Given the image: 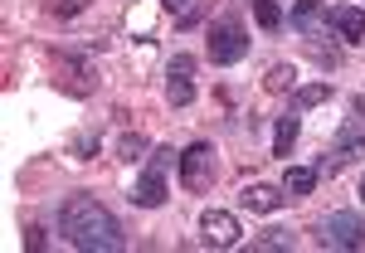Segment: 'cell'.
I'll use <instances>...</instances> for the list:
<instances>
[{
  "label": "cell",
  "instance_id": "cell-2",
  "mask_svg": "<svg viewBox=\"0 0 365 253\" xmlns=\"http://www.w3.org/2000/svg\"><path fill=\"white\" fill-rule=\"evenodd\" d=\"M170 166H180V151L175 146H151L146 170H141L137 185H132V205L137 210H161L170 200Z\"/></svg>",
  "mask_w": 365,
  "mask_h": 253
},
{
  "label": "cell",
  "instance_id": "cell-15",
  "mask_svg": "<svg viewBox=\"0 0 365 253\" xmlns=\"http://www.w3.org/2000/svg\"><path fill=\"white\" fill-rule=\"evenodd\" d=\"M331 93H336L331 83H302L292 88V108H322V103H331Z\"/></svg>",
  "mask_w": 365,
  "mask_h": 253
},
{
  "label": "cell",
  "instance_id": "cell-18",
  "mask_svg": "<svg viewBox=\"0 0 365 253\" xmlns=\"http://www.w3.org/2000/svg\"><path fill=\"white\" fill-rule=\"evenodd\" d=\"M253 249H292V234H287V229H268V234H258V239H253Z\"/></svg>",
  "mask_w": 365,
  "mask_h": 253
},
{
  "label": "cell",
  "instance_id": "cell-11",
  "mask_svg": "<svg viewBox=\"0 0 365 253\" xmlns=\"http://www.w3.org/2000/svg\"><path fill=\"white\" fill-rule=\"evenodd\" d=\"M239 205H244L249 215H273V210L287 205V195H282V185H244Z\"/></svg>",
  "mask_w": 365,
  "mask_h": 253
},
{
  "label": "cell",
  "instance_id": "cell-4",
  "mask_svg": "<svg viewBox=\"0 0 365 253\" xmlns=\"http://www.w3.org/2000/svg\"><path fill=\"white\" fill-rule=\"evenodd\" d=\"M239 58H249V29L239 25L234 15H225V20H215V25H210V63L234 68Z\"/></svg>",
  "mask_w": 365,
  "mask_h": 253
},
{
  "label": "cell",
  "instance_id": "cell-10",
  "mask_svg": "<svg viewBox=\"0 0 365 253\" xmlns=\"http://www.w3.org/2000/svg\"><path fill=\"white\" fill-rule=\"evenodd\" d=\"M327 25H331V34H336L341 44H365V10L361 5H336Z\"/></svg>",
  "mask_w": 365,
  "mask_h": 253
},
{
  "label": "cell",
  "instance_id": "cell-1",
  "mask_svg": "<svg viewBox=\"0 0 365 253\" xmlns=\"http://www.w3.org/2000/svg\"><path fill=\"white\" fill-rule=\"evenodd\" d=\"M58 234L83 253H122L127 249V234L117 224V215L93 195H68L58 210Z\"/></svg>",
  "mask_w": 365,
  "mask_h": 253
},
{
  "label": "cell",
  "instance_id": "cell-20",
  "mask_svg": "<svg viewBox=\"0 0 365 253\" xmlns=\"http://www.w3.org/2000/svg\"><path fill=\"white\" fill-rule=\"evenodd\" d=\"M25 249H34V253L44 249V229H39V224H29V229H25Z\"/></svg>",
  "mask_w": 365,
  "mask_h": 253
},
{
  "label": "cell",
  "instance_id": "cell-7",
  "mask_svg": "<svg viewBox=\"0 0 365 253\" xmlns=\"http://www.w3.org/2000/svg\"><path fill=\"white\" fill-rule=\"evenodd\" d=\"M195 73H200V63H195V54H170V63H166V103L170 108H190L195 103Z\"/></svg>",
  "mask_w": 365,
  "mask_h": 253
},
{
  "label": "cell",
  "instance_id": "cell-19",
  "mask_svg": "<svg viewBox=\"0 0 365 253\" xmlns=\"http://www.w3.org/2000/svg\"><path fill=\"white\" fill-rule=\"evenodd\" d=\"M68 151H73L78 161H88V151H98V127H93V132H78V137L68 141Z\"/></svg>",
  "mask_w": 365,
  "mask_h": 253
},
{
  "label": "cell",
  "instance_id": "cell-14",
  "mask_svg": "<svg viewBox=\"0 0 365 253\" xmlns=\"http://www.w3.org/2000/svg\"><path fill=\"white\" fill-rule=\"evenodd\" d=\"M253 20H258V29H268V34H278V29L287 25L278 0H253Z\"/></svg>",
  "mask_w": 365,
  "mask_h": 253
},
{
  "label": "cell",
  "instance_id": "cell-3",
  "mask_svg": "<svg viewBox=\"0 0 365 253\" xmlns=\"http://www.w3.org/2000/svg\"><path fill=\"white\" fill-rule=\"evenodd\" d=\"M317 244H322V249H346V253L365 249V220L356 210H331V215L317 224Z\"/></svg>",
  "mask_w": 365,
  "mask_h": 253
},
{
  "label": "cell",
  "instance_id": "cell-12",
  "mask_svg": "<svg viewBox=\"0 0 365 253\" xmlns=\"http://www.w3.org/2000/svg\"><path fill=\"white\" fill-rule=\"evenodd\" d=\"M317 180H322L317 166H287V170H282V195H287V200H302V195L317 190Z\"/></svg>",
  "mask_w": 365,
  "mask_h": 253
},
{
  "label": "cell",
  "instance_id": "cell-13",
  "mask_svg": "<svg viewBox=\"0 0 365 253\" xmlns=\"http://www.w3.org/2000/svg\"><path fill=\"white\" fill-rule=\"evenodd\" d=\"M297 132H302V117L297 113L278 117V127H273V156H287V151L297 146Z\"/></svg>",
  "mask_w": 365,
  "mask_h": 253
},
{
  "label": "cell",
  "instance_id": "cell-16",
  "mask_svg": "<svg viewBox=\"0 0 365 253\" xmlns=\"http://www.w3.org/2000/svg\"><path fill=\"white\" fill-rule=\"evenodd\" d=\"M146 151H151V141L141 137V132H122L117 137V161H127V166L132 161H146Z\"/></svg>",
  "mask_w": 365,
  "mask_h": 253
},
{
  "label": "cell",
  "instance_id": "cell-23",
  "mask_svg": "<svg viewBox=\"0 0 365 253\" xmlns=\"http://www.w3.org/2000/svg\"><path fill=\"white\" fill-rule=\"evenodd\" d=\"M356 195H361V200H365V175H361V190H356Z\"/></svg>",
  "mask_w": 365,
  "mask_h": 253
},
{
  "label": "cell",
  "instance_id": "cell-6",
  "mask_svg": "<svg viewBox=\"0 0 365 253\" xmlns=\"http://www.w3.org/2000/svg\"><path fill=\"white\" fill-rule=\"evenodd\" d=\"M361 156H365V122H356V117H351V122L336 132L331 151L317 161V175H327V180H331V175H336L346 161H361Z\"/></svg>",
  "mask_w": 365,
  "mask_h": 253
},
{
  "label": "cell",
  "instance_id": "cell-22",
  "mask_svg": "<svg viewBox=\"0 0 365 253\" xmlns=\"http://www.w3.org/2000/svg\"><path fill=\"white\" fill-rule=\"evenodd\" d=\"M161 5H166V10H185L190 0H161Z\"/></svg>",
  "mask_w": 365,
  "mask_h": 253
},
{
  "label": "cell",
  "instance_id": "cell-9",
  "mask_svg": "<svg viewBox=\"0 0 365 253\" xmlns=\"http://www.w3.org/2000/svg\"><path fill=\"white\" fill-rule=\"evenodd\" d=\"M327 20H331V10H327L322 0H297L292 15H287V25L297 29V34H307V39H322V34L331 29Z\"/></svg>",
  "mask_w": 365,
  "mask_h": 253
},
{
  "label": "cell",
  "instance_id": "cell-17",
  "mask_svg": "<svg viewBox=\"0 0 365 253\" xmlns=\"http://www.w3.org/2000/svg\"><path fill=\"white\" fill-rule=\"evenodd\" d=\"M263 88H268V93H292V88H297V68H292V63H268Z\"/></svg>",
  "mask_w": 365,
  "mask_h": 253
},
{
  "label": "cell",
  "instance_id": "cell-8",
  "mask_svg": "<svg viewBox=\"0 0 365 253\" xmlns=\"http://www.w3.org/2000/svg\"><path fill=\"white\" fill-rule=\"evenodd\" d=\"M239 239H244V229L229 210H205L200 215V244L205 249H234Z\"/></svg>",
  "mask_w": 365,
  "mask_h": 253
},
{
  "label": "cell",
  "instance_id": "cell-21",
  "mask_svg": "<svg viewBox=\"0 0 365 253\" xmlns=\"http://www.w3.org/2000/svg\"><path fill=\"white\" fill-rule=\"evenodd\" d=\"M351 117H356V122H365V93H356V98H351Z\"/></svg>",
  "mask_w": 365,
  "mask_h": 253
},
{
  "label": "cell",
  "instance_id": "cell-5",
  "mask_svg": "<svg viewBox=\"0 0 365 253\" xmlns=\"http://www.w3.org/2000/svg\"><path fill=\"white\" fill-rule=\"evenodd\" d=\"M215 146L210 141H190L185 151H180V185L190 190V195H205L210 185H215Z\"/></svg>",
  "mask_w": 365,
  "mask_h": 253
}]
</instances>
